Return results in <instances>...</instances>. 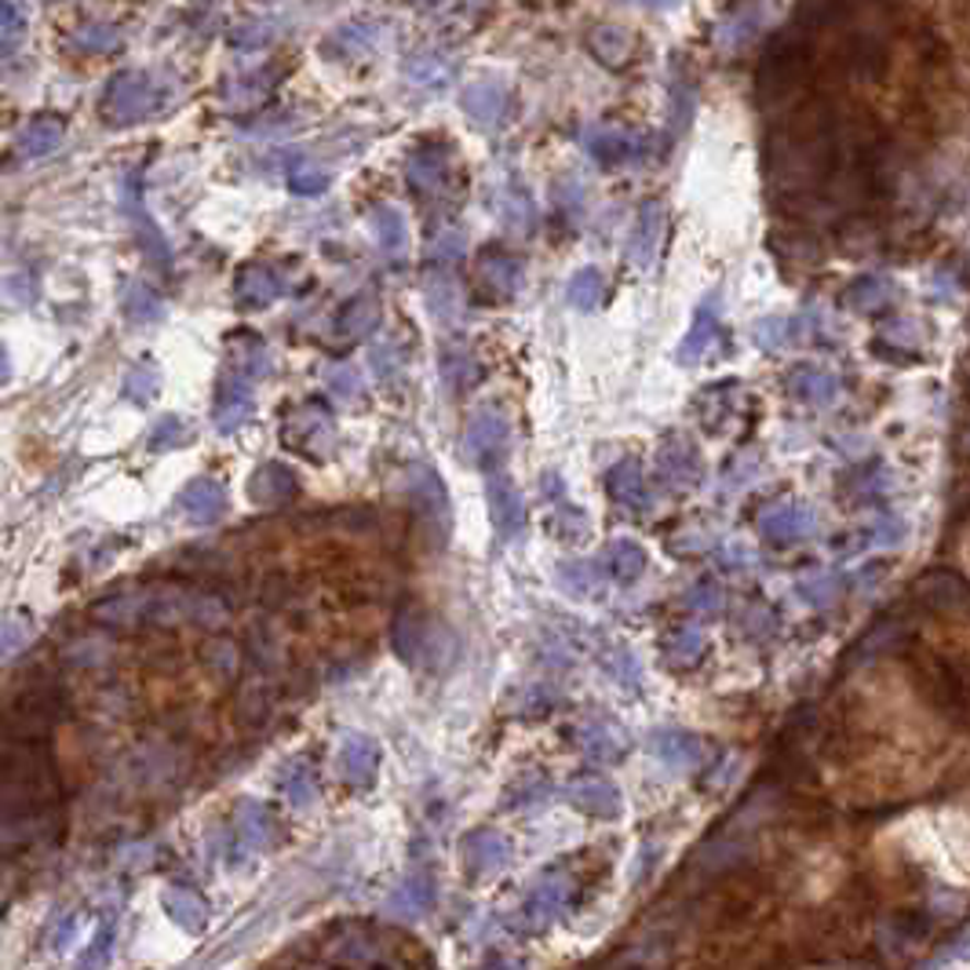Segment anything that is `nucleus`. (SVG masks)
Listing matches in <instances>:
<instances>
[{
	"label": "nucleus",
	"instance_id": "obj_26",
	"mask_svg": "<svg viewBox=\"0 0 970 970\" xmlns=\"http://www.w3.org/2000/svg\"><path fill=\"white\" fill-rule=\"evenodd\" d=\"M660 478H665L668 486L676 489H687L701 478V460L693 456V449L687 442L671 438L660 445Z\"/></svg>",
	"mask_w": 970,
	"mask_h": 970
},
{
	"label": "nucleus",
	"instance_id": "obj_42",
	"mask_svg": "<svg viewBox=\"0 0 970 970\" xmlns=\"http://www.w3.org/2000/svg\"><path fill=\"white\" fill-rule=\"evenodd\" d=\"M409 70H413L416 81H420V85H427V88H442V85L453 77V66L445 63L442 55H435V52H420L416 59H413V66H409Z\"/></svg>",
	"mask_w": 970,
	"mask_h": 970
},
{
	"label": "nucleus",
	"instance_id": "obj_2",
	"mask_svg": "<svg viewBox=\"0 0 970 970\" xmlns=\"http://www.w3.org/2000/svg\"><path fill=\"white\" fill-rule=\"evenodd\" d=\"M161 107V88L154 85L150 74L124 70L102 91V118L110 124H135Z\"/></svg>",
	"mask_w": 970,
	"mask_h": 970
},
{
	"label": "nucleus",
	"instance_id": "obj_12",
	"mask_svg": "<svg viewBox=\"0 0 970 970\" xmlns=\"http://www.w3.org/2000/svg\"><path fill=\"white\" fill-rule=\"evenodd\" d=\"M431 905H435V880L424 872H416V876H405V880L391 890V897L383 901V912L391 919L416 923L427 916Z\"/></svg>",
	"mask_w": 970,
	"mask_h": 970
},
{
	"label": "nucleus",
	"instance_id": "obj_39",
	"mask_svg": "<svg viewBox=\"0 0 970 970\" xmlns=\"http://www.w3.org/2000/svg\"><path fill=\"white\" fill-rule=\"evenodd\" d=\"M113 945H118V923H113V919L99 923V930L91 934V941L85 945L81 960H77V970H102L110 963Z\"/></svg>",
	"mask_w": 970,
	"mask_h": 970
},
{
	"label": "nucleus",
	"instance_id": "obj_50",
	"mask_svg": "<svg viewBox=\"0 0 970 970\" xmlns=\"http://www.w3.org/2000/svg\"><path fill=\"white\" fill-rule=\"evenodd\" d=\"M328 387H333V394H339V398H344V402H354V398L361 394L358 372H354V369H344V365L328 372Z\"/></svg>",
	"mask_w": 970,
	"mask_h": 970
},
{
	"label": "nucleus",
	"instance_id": "obj_36",
	"mask_svg": "<svg viewBox=\"0 0 970 970\" xmlns=\"http://www.w3.org/2000/svg\"><path fill=\"white\" fill-rule=\"evenodd\" d=\"M599 569L591 562H580V558H569V562L558 566V584H562L566 595L573 599H588L599 591Z\"/></svg>",
	"mask_w": 970,
	"mask_h": 970
},
{
	"label": "nucleus",
	"instance_id": "obj_31",
	"mask_svg": "<svg viewBox=\"0 0 970 970\" xmlns=\"http://www.w3.org/2000/svg\"><path fill=\"white\" fill-rule=\"evenodd\" d=\"M588 150H591V157H595L599 165H610L613 168V165L632 161V157L638 154V143H635V135H624L617 129H602V132L591 135Z\"/></svg>",
	"mask_w": 970,
	"mask_h": 970
},
{
	"label": "nucleus",
	"instance_id": "obj_33",
	"mask_svg": "<svg viewBox=\"0 0 970 970\" xmlns=\"http://www.w3.org/2000/svg\"><path fill=\"white\" fill-rule=\"evenodd\" d=\"M442 376L453 391H471V387L482 380V365L475 361L471 350L464 347H449L442 354Z\"/></svg>",
	"mask_w": 970,
	"mask_h": 970
},
{
	"label": "nucleus",
	"instance_id": "obj_43",
	"mask_svg": "<svg viewBox=\"0 0 970 970\" xmlns=\"http://www.w3.org/2000/svg\"><path fill=\"white\" fill-rule=\"evenodd\" d=\"M161 391V376H157L150 365H132L129 376H124V394L132 402H150V398Z\"/></svg>",
	"mask_w": 970,
	"mask_h": 970
},
{
	"label": "nucleus",
	"instance_id": "obj_35",
	"mask_svg": "<svg viewBox=\"0 0 970 970\" xmlns=\"http://www.w3.org/2000/svg\"><path fill=\"white\" fill-rule=\"evenodd\" d=\"M129 212H132L135 226H140V242H143V248L154 256V264H157V267L168 270V245H165L161 231H157V226H154L150 220H146V209L140 212V193H135V179H129Z\"/></svg>",
	"mask_w": 970,
	"mask_h": 970
},
{
	"label": "nucleus",
	"instance_id": "obj_3",
	"mask_svg": "<svg viewBox=\"0 0 970 970\" xmlns=\"http://www.w3.org/2000/svg\"><path fill=\"white\" fill-rule=\"evenodd\" d=\"M409 497H413L416 515L424 519L431 540L442 547L453 533V508H449V493H445V482L438 478L435 467L416 464L413 471H409Z\"/></svg>",
	"mask_w": 970,
	"mask_h": 970
},
{
	"label": "nucleus",
	"instance_id": "obj_8",
	"mask_svg": "<svg viewBox=\"0 0 970 970\" xmlns=\"http://www.w3.org/2000/svg\"><path fill=\"white\" fill-rule=\"evenodd\" d=\"M253 387L256 380L242 369H226L223 380H220V391H215V427L223 431V435H231V431H237L245 424L248 416H253Z\"/></svg>",
	"mask_w": 970,
	"mask_h": 970
},
{
	"label": "nucleus",
	"instance_id": "obj_30",
	"mask_svg": "<svg viewBox=\"0 0 970 970\" xmlns=\"http://www.w3.org/2000/svg\"><path fill=\"white\" fill-rule=\"evenodd\" d=\"M278 784H281V792H285V799H289V803L296 806V810H306L317 799V781H314V770L306 767L303 759H292V762H285V770L278 773Z\"/></svg>",
	"mask_w": 970,
	"mask_h": 970
},
{
	"label": "nucleus",
	"instance_id": "obj_52",
	"mask_svg": "<svg viewBox=\"0 0 970 970\" xmlns=\"http://www.w3.org/2000/svg\"><path fill=\"white\" fill-rule=\"evenodd\" d=\"M26 30V15L19 11L15 0H4V48H15V37Z\"/></svg>",
	"mask_w": 970,
	"mask_h": 970
},
{
	"label": "nucleus",
	"instance_id": "obj_45",
	"mask_svg": "<svg viewBox=\"0 0 970 970\" xmlns=\"http://www.w3.org/2000/svg\"><path fill=\"white\" fill-rule=\"evenodd\" d=\"M107 657H110V649H107L102 638H81V643H74L70 649H66V660L77 665V668H96Z\"/></svg>",
	"mask_w": 970,
	"mask_h": 970
},
{
	"label": "nucleus",
	"instance_id": "obj_15",
	"mask_svg": "<svg viewBox=\"0 0 970 970\" xmlns=\"http://www.w3.org/2000/svg\"><path fill=\"white\" fill-rule=\"evenodd\" d=\"M569 806H577L580 814H591V817H602V821H613L621 817V789L606 778H580L569 784Z\"/></svg>",
	"mask_w": 970,
	"mask_h": 970
},
{
	"label": "nucleus",
	"instance_id": "obj_9",
	"mask_svg": "<svg viewBox=\"0 0 970 970\" xmlns=\"http://www.w3.org/2000/svg\"><path fill=\"white\" fill-rule=\"evenodd\" d=\"M489 519L500 540H515L526 529V500L504 471L489 475Z\"/></svg>",
	"mask_w": 970,
	"mask_h": 970
},
{
	"label": "nucleus",
	"instance_id": "obj_1",
	"mask_svg": "<svg viewBox=\"0 0 970 970\" xmlns=\"http://www.w3.org/2000/svg\"><path fill=\"white\" fill-rule=\"evenodd\" d=\"M59 803L48 737H8L4 745V839H33L48 832Z\"/></svg>",
	"mask_w": 970,
	"mask_h": 970
},
{
	"label": "nucleus",
	"instance_id": "obj_5",
	"mask_svg": "<svg viewBox=\"0 0 970 970\" xmlns=\"http://www.w3.org/2000/svg\"><path fill=\"white\" fill-rule=\"evenodd\" d=\"M508 445H511V424L497 409L475 413L464 431V453L467 460H475L478 467H497L508 456Z\"/></svg>",
	"mask_w": 970,
	"mask_h": 970
},
{
	"label": "nucleus",
	"instance_id": "obj_14",
	"mask_svg": "<svg viewBox=\"0 0 970 970\" xmlns=\"http://www.w3.org/2000/svg\"><path fill=\"white\" fill-rule=\"evenodd\" d=\"M478 285H482L486 300H511L522 285L519 259L504 248H486L482 259H478Z\"/></svg>",
	"mask_w": 970,
	"mask_h": 970
},
{
	"label": "nucleus",
	"instance_id": "obj_55",
	"mask_svg": "<svg viewBox=\"0 0 970 970\" xmlns=\"http://www.w3.org/2000/svg\"><path fill=\"white\" fill-rule=\"evenodd\" d=\"M416 4H424V0H416Z\"/></svg>",
	"mask_w": 970,
	"mask_h": 970
},
{
	"label": "nucleus",
	"instance_id": "obj_48",
	"mask_svg": "<svg viewBox=\"0 0 970 970\" xmlns=\"http://www.w3.org/2000/svg\"><path fill=\"white\" fill-rule=\"evenodd\" d=\"M325 187H328V176L317 172V168H311V165L289 168V190H296V193H322Z\"/></svg>",
	"mask_w": 970,
	"mask_h": 970
},
{
	"label": "nucleus",
	"instance_id": "obj_40",
	"mask_svg": "<svg viewBox=\"0 0 970 970\" xmlns=\"http://www.w3.org/2000/svg\"><path fill=\"white\" fill-rule=\"evenodd\" d=\"M602 296H606V281H602V274L595 267H584L580 274H573V281H569V303L580 306V311H595Z\"/></svg>",
	"mask_w": 970,
	"mask_h": 970
},
{
	"label": "nucleus",
	"instance_id": "obj_7",
	"mask_svg": "<svg viewBox=\"0 0 970 970\" xmlns=\"http://www.w3.org/2000/svg\"><path fill=\"white\" fill-rule=\"evenodd\" d=\"M569 894H573V883H569V876H562V872L544 876V880L529 890L526 905H522V912H519V923L526 930H533V934L536 930H547L558 916H562V908L569 905Z\"/></svg>",
	"mask_w": 970,
	"mask_h": 970
},
{
	"label": "nucleus",
	"instance_id": "obj_4",
	"mask_svg": "<svg viewBox=\"0 0 970 970\" xmlns=\"http://www.w3.org/2000/svg\"><path fill=\"white\" fill-rule=\"evenodd\" d=\"M281 435H285V445H292L296 453L311 456V460H322V456L333 453L336 427H333V416H328L325 409L300 405L296 413L285 416Z\"/></svg>",
	"mask_w": 970,
	"mask_h": 970
},
{
	"label": "nucleus",
	"instance_id": "obj_18",
	"mask_svg": "<svg viewBox=\"0 0 970 970\" xmlns=\"http://www.w3.org/2000/svg\"><path fill=\"white\" fill-rule=\"evenodd\" d=\"M281 292H285V281H281V274L274 270L270 264H248V267H242V274H237V285H234V296H237V303H242L245 311H259V306H270Z\"/></svg>",
	"mask_w": 970,
	"mask_h": 970
},
{
	"label": "nucleus",
	"instance_id": "obj_54",
	"mask_svg": "<svg viewBox=\"0 0 970 970\" xmlns=\"http://www.w3.org/2000/svg\"><path fill=\"white\" fill-rule=\"evenodd\" d=\"M482 970H526V967H522L519 960H508V956H493Z\"/></svg>",
	"mask_w": 970,
	"mask_h": 970
},
{
	"label": "nucleus",
	"instance_id": "obj_34",
	"mask_svg": "<svg viewBox=\"0 0 970 970\" xmlns=\"http://www.w3.org/2000/svg\"><path fill=\"white\" fill-rule=\"evenodd\" d=\"M704 657V635L698 627H679L665 638V665L668 668H693Z\"/></svg>",
	"mask_w": 970,
	"mask_h": 970
},
{
	"label": "nucleus",
	"instance_id": "obj_37",
	"mask_svg": "<svg viewBox=\"0 0 970 970\" xmlns=\"http://www.w3.org/2000/svg\"><path fill=\"white\" fill-rule=\"evenodd\" d=\"M124 314H129L132 322H157V317L165 314V300L150 285L129 281V289H124Z\"/></svg>",
	"mask_w": 970,
	"mask_h": 970
},
{
	"label": "nucleus",
	"instance_id": "obj_17",
	"mask_svg": "<svg viewBox=\"0 0 970 970\" xmlns=\"http://www.w3.org/2000/svg\"><path fill=\"white\" fill-rule=\"evenodd\" d=\"M179 511L198 526H212L226 515V489L215 478H193L179 493Z\"/></svg>",
	"mask_w": 970,
	"mask_h": 970
},
{
	"label": "nucleus",
	"instance_id": "obj_16",
	"mask_svg": "<svg viewBox=\"0 0 970 970\" xmlns=\"http://www.w3.org/2000/svg\"><path fill=\"white\" fill-rule=\"evenodd\" d=\"M431 632H435V624H431V617L424 610L409 606V610L398 613V621H394L398 657H402L405 665H413V668L424 665V657L431 654Z\"/></svg>",
	"mask_w": 970,
	"mask_h": 970
},
{
	"label": "nucleus",
	"instance_id": "obj_46",
	"mask_svg": "<svg viewBox=\"0 0 970 970\" xmlns=\"http://www.w3.org/2000/svg\"><path fill=\"white\" fill-rule=\"evenodd\" d=\"M187 424L179 416H165L161 424L150 431V449H176V445L187 442Z\"/></svg>",
	"mask_w": 970,
	"mask_h": 970
},
{
	"label": "nucleus",
	"instance_id": "obj_28",
	"mask_svg": "<svg viewBox=\"0 0 970 970\" xmlns=\"http://www.w3.org/2000/svg\"><path fill=\"white\" fill-rule=\"evenodd\" d=\"M63 135H66L63 118H55V113H37V118L19 132V154L22 157H48L55 146L63 143Z\"/></svg>",
	"mask_w": 970,
	"mask_h": 970
},
{
	"label": "nucleus",
	"instance_id": "obj_27",
	"mask_svg": "<svg viewBox=\"0 0 970 970\" xmlns=\"http://www.w3.org/2000/svg\"><path fill=\"white\" fill-rule=\"evenodd\" d=\"M161 901H165V912L172 916V923H179L182 930L201 934L204 927H209V901H204L201 894H193V890L168 887Z\"/></svg>",
	"mask_w": 970,
	"mask_h": 970
},
{
	"label": "nucleus",
	"instance_id": "obj_53",
	"mask_svg": "<svg viewBox=\"0 0 970 970\" xmlns=\"http://www.w3.org/2000/svg\"><path fill=\"white\" fill-rule=\"evenodd\" d=\"M690 606L698 610V613H715L718 606H723V599H718V591H715V588L701 584V588H693V595H690Z\"/></svg>",
	"mask_w": 970,
	"mask_h": 970
},
{
	"label": "nucleus",
	"instance_id": "obj_47",
	"mask_svg": "<svg viewBox=\"0 0 970 970\" xmlns=\"http://www.w3.org/2000/svg\"><path fill=\"white\" fill-rule=\"evenodd\" d=\"M369 41H372V26H361V22H350V26H339V30L333 33V37H328L325 48L333 52L336 44H339V48H344V52H358V48H365V44H369Z\"/></svg>",
	"mask_w": 970,
	"mask_h": 970
},
{
	"label": "nucleus",
	"instance_id": "obj_10",
	"mask_svg": "<svg viewBox=\"0 0 970 970\" xmlns=\"http://www.w3.org/2000/svg\"><path fill=\"white\" fill-rule=\"evenodd\" d=\"M405 179L416 198H435V193L445 190V182H449V150H445L442 143L420 146V150H413V157H409Z\"/></svg>",
	"mask_w": 970,
	"mask_h": 970
},
{
	"label": "nucleus",
	"instance_id": "obj_19",
	"mask_svg": "<svg viewBox=\"0 0 970 970\" xmlns=\"http://www.w3.org/2000/svg\"><path fill=\"white\" fill-rule=\"evenodd\" d=\"M649 751H654L657 762H665L668 770H693L701 762V740L693 734H682V729H657L649 737Z\"/></svg>",
	"mask_w": 970,
	"mask_h": 970
},
{
	"label": "nucleus",
	"instance_id": "obj_20",
	"mask_svg": "<svg viewBox=\"0 0 970 970\" xmlns=\"http://www.w3.org/2000/svg\"><path fill=\"white\" fill-rule=\"evenodd\" d=\"M580 748L599 762H617L627 751V734L610 718H588L580 726Z\"/></svg>",
	"mask_w": 970,
	"mask_h": 970
},
{
	"label": "nucleus",
	"instance_id": "obj_24",
	"mask_svg": "<svg viewBox=\"0 0 970 970\" xmlns=\"http://www.w3.org/2000/svg\"><path fill=\"white\" fill-rule=\"evenodd\" d=\"M292 493H296V478L285 464H264L253 478H248V497H253L259 508L289 504Z\"/></svg>",
	"mask_w": 970,
	"mask_h": 970
},
{
	"label": "nucleus",
	"instance_id": "obj_51",
	"mask_svg": "<svg viewBox=\"0 0 970 970\" xmlns=\"http://www.w3.org/2000/svg\"><path fill=\"white\" fill-rule=\"evenodd\" d=\"M267 41H270L267 22H245V26H237L231 33V44H237V48H256V44H267Z\"/></svg>",
	"mask_w": 970,
	"mask_h": 970
},
{
	"label": "nucleus",
	"instance_id": "obj_32",
	"mask_svg": "<svg viewBox=\"0 0 970 970\" xmlns=\"http://www.w3.org/2000/svg\"><path fill=\"white\" fill-rule=\"evenodd\" d=\"M606 569H610L613 580H621V584H632V580L643 577L646 551L635 540H613V544H606Z\"/></svg>",
	"mask_w": 970,
	"mask_h": 970
},
{
	"label": "nucleus",
	"instance_id": "obj_21",
	"mask_svg": "<svg viewBox=\"0 0 970 970\" xmlns=\"http://www.w3.org/2000/svg\"><path fill=\"white\" fill-rule=\"evenodd\" d=\"M660 234H665V209H660L657 201H646L643 209H638V215H635V234H632V245H627L632 264H638V267L654 264Z\"/></svg>",
	"mask_w": 970,
	"mask_h": 970
},
{
	"label": "nucleus",
	"instance_id": "obj_23",
	"mask_svg": "<svg viewBox=\"0 0 970 970\" xmlns=\"http://www.w3.org/2000/svg\"><path fill=\"white\" fill-rule=\"evenodd\" d=\"M588 52L595 55V59L602 66H610V70H624L627 63L635 59V37L621 26H595L588 33Z\"/></svg>",
	"mask_w": 970,
	"mask_h": 970
},
{
	"label": "nucleus",
	"instance_id": "obj_6",
	"mask_svg": "<svg viewBox=\"0 0 970 970\" xmlns=\"http://www.w3.org/2000/svg\"><path fill=\"white\" fill-rule=\"evenodd\" d=\"M460 865L471 880H489V876H500L511 865V843L493 828H478L467 832L460 843Z\"/></svg>",
	"mask_w": 970,
	"mask_h": 970
},
{
	"label": "nucleus",
	"instance_id": "obj_44",
	"mask_svg": "<svg viewBox=\"0 0 970 970\" xmlns=\"http://www.w3.org/2000/svg\"><path fill=\"white\" fill-rule=\"evenodd\" d=\"M464 256V234L460 231H442L431 245V270H453L456 259Z\"/></svg>",
	"mask_w": 970,
	"mask_h": 970
},
{
	"label": "nucleus",
	"instance_id": "obj_22",
	"mask_svg": "<svg viewBox=\"0 0 970 970\" xmlns=\"http://www.w3.org/2000/svg\"><path fill=\"white\" fill-rule=\"evenodd\" d=\"M606 489L610 497L617 500L627 511H646L649 508V489H646V475L638 460H621L613 471L606 475Z\"/></svg>",
	"mask_w": 970,
	"mask_h": 970
},
{
	"label": "nucleus",
	"instance_id": "obj_38",
	"mask_svg": "<svg viewBox=\"0 0 970 970\" xmlns=\"http://www.w3.org/2000/svg\"><path fill=\"white\" fill-rule=\"evenodd\" d=\"M427 303L442 322H456V311H460V289H456V278L449 270H435V278L427 285Z\"/></svg>",
	"mask_w": 970,
	"mask_h": 970
},
{
	"label": "nucleus",
	"instance_id": "obj_49",
	"mask_svg": "<svg viewBox=\"0 0 970 970\" xmlns=\"http://www.w3.org/2000/svg\"><path fill=\"white\" fill-rule=\"evenodd\" d=\"M74 44L85 52H110L113 44H118V33H113L110 26H85L74 33Z\"/></svg>",
	"mask_w": 970,
	"mask_h": 970
},
{
	"label": "nucleus",
	"instance_id": "obj_13",
	"mask_svg": "<svg viewBox=\"0 0 970 970\" xmlns=\"http://www.w3.org/2000/svg\"><path fill=\"white\" fill-rule=\"evenodd\" d=\"M234 839L245 854H264L274 847V839H278V821L270 817V810L264 803L245 799L234 814Z\"/></svg>",
	"mask_w": 970,
	"mask_h": 970
},
{
	"label": "nucleus",
	"instance_id": "obj_25",
	"mask_svg": "<svg viewBox=\"0 0 970 970\" xmlns=\"http://www.w3.org/2000/svg\"><path fill=\"white\" fill-rule=\"evenodd\" d=\"M460 107L471 113V121L478 124H497L508 110V91L497 81H475L464 88Z\"/></svg>",
	"mask_w": 970,
	"mask_h": 970
},
{
	"label": "nucleus",
	"instance_id": "obj_11",
	"mask_svg": "<svg viewBox=\"0 0 970 970\" xmlns=\"http://www.w3.org/2000/svg\"><path fill=\"white\" fill-rule=\"evenodd\" d=\"M336 767H339V778H344L347 784H354V789H369V784L376 781V770H380V745L365 734H347L344 740H339Z\"/></svg>",
	"mask_w": 970,
	"mask_h": 970
},
{
	"label": "nucleus",
	"instance_id": "obj_41",
	"mask_svg": "<svg viewBox=\"0 0 970 970\" xmlns=\"http://www.w3.org/2000/svg\"><path fill=\"white\" fill-rule=\"evenodd\" d=\"M372 226H376V242H380L387 253H402L405 248V220L398 215L394 209H387V204H380V209L372 212Z\"/></svg>",
	"mask_w": 970,
	"mask_h": 970
},
{
	"label": "nucleus",
	"instance_id": "obj_29",
	"mask_svg": "<svg viewBox=\"0 0 970 970\" xmlns=\"http://www.w3.org/2000/svg\"><path fill=\"white\" fill-rule=\"evenodd\" d=\"M376 317H380V303H376V296H369V292L354 296V300L336 317V336L339 339H361V336H369L372 325H376Z\"/></svg>",
	"mask_w": 970,
	"mask_h": 970
}]
</instances>
